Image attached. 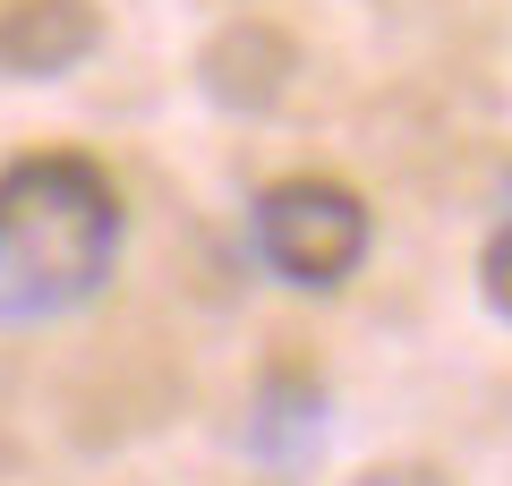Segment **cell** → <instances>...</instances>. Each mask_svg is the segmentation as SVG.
Returning a JSON list of instances; mask_svg holds the SVG:
<instances>
[{
	"instance_id": "obj_1",
	"label": "cell",
	"mask_w": 512,
	"mask_h": 486,
	"mask_svg": "<svg viewBox=\"0 0 512 486\" xmlns=\"http://www.w3.org/2000/svg\"><path fill=\"white\" fill-rule=\"evenodd\" d=\"M120 188L86 154H26L0 171V324L86 307L120 265Z\"/></svg>"
},
{
	"instance_id": "obj_2",
	"label": "cell",
	"mask_w": 512,
	"mask_h": 486,
	"mask_svg": "<svg viewBox=\"0 0 512 486\" xmlns=\"http://www.w3.org/2000/svg\"><path fill=\"white\" fill-rule=\"evenodd\" d=\"M256 248H265V265L282 282L333 290L367 256V205L342 180H282V188L256 197Z\"/></svg>"
},
{
	"instance_id": "obj_3",
	"label": "cell",
	"mask_w": 512,
	"mask_h": 486,
	"mask_svg": "<svg viewBox=\"0 0 512 486\" xmlns=\"http://www.w3.org/2000/svg\"><path fill=\"white\" fill-rule=\"evenodd\" d=\"M94 35H103L94 0H18V9H0V69L9 77H69L94 52Z\"/></svg>"
},
{
	"instance_id": "obj_4",
	"label": "cell",
	"mask_w": 512,
	"mask_h": 486,
	"mask_svg": "<svg viewBox=\"0 0 512 486\" xmlns=\"http://www.w3.org/2000/svg\"><path fill=\"white\" fill-rule=\"evenodd\" d=\"M478 282H487V307H495V316H512V214H504V231L487 239V256H478Z\"/></svg>"
},
{
	"instance_id": "obj_5",
	"label": "cell",
	"mask_w": 512,
	"mask_h": 486,
	"mask_svg": "<svg viewBox=\"0 0 512 486\" xmlns=\"http://www.w3.org/2000/svg\"><path fill=\"white\" fill-rule=\"evenodd\" d=\"M359 486H453L444 469H427V461H384V469H367Z\"/></svg>"
}]
</instances>
